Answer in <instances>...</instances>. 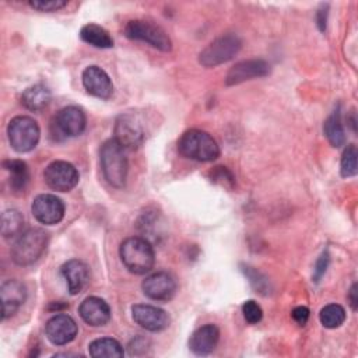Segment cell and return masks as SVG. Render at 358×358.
Returning <instances> with one entry per match:
<instances>
[{
	"mask_svg": "<svg viewBox=\"0 0 358 358\" xmlns=\"http://www.w3.org/2000/svg\"><path fill=\"white\" fill-rule=\"evenodd\" d=\"M101 169L105 180L116 189H122L126 185L129 162L124 148L115 140H106L99 150Z\"/></svg>",
	"mask_w": 358,
	"mask_h": 358,
	"instance_id": "cell-1",
	"label": "cell"
},
{
	"mask_svg": "<svg viewBox=\"0 0 358 358\" xmlns=\"http://www.w3.org/2000/svg\"><path fill=\"white\" fill-rule=\"evenodd\" d=\"M119 256L123 266L137 275L151 271L155 262L152 245L145 238L140 236L126 238L120 243Z\"/></svg>",
	"mask_w": 358,
	"mask_h": 358,
	"instance_id": "cell-2",
	"label": "cell"
},
{
	"mask_svg": "<svg viewBox=\"0 0 358 358\" xmlns=\"http://www.w3.org/2000/svg\"><path fill=\"white\" fill-rule=\"evenodd\" d=\"M178 151L199 162H210L218 158L220 147L217 141L204 130L189 129L178 140Z\"/></svg>",
	"mask_w": 358,
	"mask_h": 358,
	"instance_id": "cell-3",
	"label": "cell"
},
{
	"mask_svg": "<svg viewBox=\"0 0 358 358\" xmlns=\"http://www.w3.org/2000/svg\"><path fill=\"white\" fill-rule=\"evenodd\" d=\"M49 242L48 232L42 228H29L21 232L11 246V259L18 266L35 263L46 250Z\"/></svg>",
	"mask_w": 358,
	"mask_h": 358,
	"instance_id": "cell-4",
	"label": "cell"
},
{
	"mask_svg": "<svg viewBox=\"0 0 358 358\" xmlns=\"http://www.w3.org/2000/svg\"><path fill=\"white\" fill-rule=\"evenodd\" d=\"M87 126V117L81 108L70 105L62 108L50 122V136L55 141L80 136Z\"/></svg>",
	"mask_w": 358,
	"mask_h": 358,
	"instance_id": "cell-5",
	"label": "cell"
},
{
	"mask_svg": "<svg viewBox=\"0 0 358 358\" xmlns=\"http://www.w3.org/2000/svg\"><path fill=\"white\" fill-rule=\"evenodd\" d=\"M10 145L17 152H28L34 150L41 137V129L31 116H15L7 126Z\"/></svg>",
	"mask_w": 358,
	"mask_h": 358,
	"instance_id": "cell-6",
	"label": "cell"
},
{
	"mask_svg": "<svg viewBox=\"0 0 358 358\" xmlns=\"http://www.w3.org/2000/svg\"><path fill=\"white\" fill-rule=\"evenodd\" d=\"M242 48V41L235 34H225L210 42L199 55V63L204 67H215L234 59Z\"/></svg>",
	"mask_w": 358,
	"mask_h": 358,
	"instance_id": "cell-7",
	"label": "cell"
},
{
	"mask_svg": "<svg viewBox=\"0 0 358 358\" xmlns=\"http://www.w3.org/2000/svg\"><path fill=\"white\" fill-rule=\"evenodd\" d=\"M124 35L129 39L145 42L161 52H169L172 49V42L168 34L159 25L145 20L127 21L124 25Z\"/></svg>",
	"mask_w": 358,
	"mask_h": 358,
	"instance_id": "cell-8",
	"label": "cell"
},
{
	"mask_svg": "<svg viewBox=\"0 0 358 358\" xmlns=\"http://www.w3.org/2000/svg\"><path fill=\"white\" fill-rule=\"evenodd\" d=\"M113 138L124 150H136L145 140L144 129L133 113H122L117 116L113 126Z\"/></svg>",
	"mask_w": 358,
	"mask_h": 358,
	"instance_id": "cell-9",
	"label": "cell"
},
{
	"mask_svg": "<svg viewBox=\"0 0 358 358\" xmlns=\"http://www.w3.org/2000/svg\"><path fill=\"white\" fill-rule=\"evenodd\" d=\"M43 178L50 189L56 192H69L77 186L80 173L73 164L57 159L45 168Z\"/></svg>",
	"mask_w": 358,
	"mask_h": 358,
	"instance_id": "cell-10",
	"label": "cell"
},
{
	"mask_svg": "<svg viewBox=\"0 0 358 358\" xmlns=\"http://www.w3.org/2000/svg\"><path fill=\"white\" fill-rule=\"evenodd\" d=\"M141 289L144 295L152 301L168 302L175 296L178 284L171 273L155 271L143 280Z\"/></svg>",
	"mask_w": 358,
	"mask_h": 358,
	"instance_id": "cell-11",
	"label": "cell"
},
{
	"mask_svg": "<svg viewBox=\"0 0 358 358\" xmlns=\"http://www.w3.org/2000/svg\"><path fill=\"white\" fill-rule=\"evenodd\" d=\"M31 211L35 220L41 224L55 225L59 224L64 217V204L57 196L43 193L34 199Z\"/></svg>",
	"mask_w": 358,
	"mask_h": 358,
	"instance_id": "cell-12",
	"label": "cell"
},
{
	"mask_svg": "<svg viewBox=\"0 0 358 358\" xmlns=\"http://www.w3.org/2000/svg\"><path fill=\"white\" fill-rule=\"evenodd\" d=\"M270 74V64L263 59H248L235 63L227 73L225 84L236 85L248 80L266 77Z\"/></svg>",
	"mask_w": 358,
	"mask_h": 358,
	"instance_id": "cell-13",
	"label": "cell"
},
{
	"mask_svg": "<svg viewBox=\"0 0 358 358\" xmlns=\"http://www.w3.org/2000/svg\"><path fill=\"white\" fill-rule=\"evenodd\" d=\"M78 327L76 320L66 315L57 313L52 316L45 324V334L48 340L55 345H64L71 343L77 336Z\"/></svg>",
	"mask_w": 358,
	"mask_h": 358,
	"instance_id": "cell-14",
	"label": "cell"
},
{
	"mask_svg": "<svg viewBox=\"0 0 358 358\" xmlns=\"http://www.w3.org/2000/svg\"><path fill=\"white\" fill-rule=\"evenodd\" d=\"M133 320L148 331H161L169 326V315L154 305L148 303H136L131 306Z\"/></svg>",
	"mask_w": 358,
	"mask_h": 358,
	"instance_id": "cell-15",
	"label": "cell"
},
{
	"mask_svg": "<svg viewBox=\"0 0 358 358\" xmlns=\"http://www.w3.org/2000/svg\"><path fill=\"white\" fill-rule=\"evenodd\" d=\"M85 91L99 99H109L113 95V84L108 73L99 66H88L81 74Z\"/></svg>",
	"mask_w": 358,
	"mask_h": 358,
	"instance_id": "cell-16",
	"label": "cell"
},
{
	"mask_svg": "<svg viewBox=\"0 0 358 358\" xmlns=\"http://www.w3.org/2000/svg\"><path fill=\"white\" fill-rule=\"evenodd\" d=\"M1 319L14 316L27 299V288L18 280H7L0 287Z\"/></svg>",
	"mask_w": 358,
	"mask_h": 358,
	"instance_id": "cell-17",
	"label": "cell"
},
{
	"mask_svg": "<svg viewBox=\"0 0 358 358\" xmlns=\"http://www.w3.org/2000/svg\"><path fill=\"white\" fill-rule=\"evenodd\" d=\"M78 313L81 319L92 327L105 326L110 320V308L109 305L98 296H88L85 298L80 306Z\"/></svg>",
	"mask_w": 358,
	"mask_h": 358,
	"instance_id": "cell-18",
	"label": "cell"
},
{
	"mask_svg": "<svg viewBox=\"0 0 358 358\" xmlns=\"http://www.w3.org/2000/svg\"><path fill=\"white\" fill-rule=\"evenodd\" d=\"M60 273H62L63 278L66 280L67 288L71 295L80 294L85 288V285L90 280L88 266L83 260H78V259L67 260L60 267Z\"/></svg>",
	"mask_w": 358,
	"mask_h": 358,
	"instance_id": "cell-19",
	"label": "cell"
},
{
	"mask_svg": "<svg viewBox=\"0 0 358 358\" xmlns=\"http://www.w3.org/2000/svg\"><path fill=\"white\" fill-rule=\"evenodd\" d=\"M218 340L220 329L213 323H207L192 333L189 347L196 355H207L215 350Z\"/></svg>",
	"mask_w": 358,
	"mask_h": 358,
	"instance_id": "cell-20",
	"label": "cell"
},
{
	"mask_svg": "<svg viewBox=\"0 0 358 358\" xmlns=\"http://www.w3.org/2000/svg\"><path fill=\"white\" fill-rule=\"evenodd\" d=\"M3 168L10 173V187L13 193H24L29 182L28 165L22 159H6L3 161Z\"/></svg>",
	"mask_w": 358,
	"mask_h": 358,
	"instance_id": "cell-21",
	"label": "cell"
},
{
	"mask_svg": "<svg viewBox=\"0 0 358 358\" xmlns=\"http://www.w3.org/2000/svg\"><path fill=\"white\" fill-rule=\"evenodd\" d=\"M52 99L50 90L43 85V84H34L24 90L21 95V103L28 109V110H42L49 105Z\"/></svg>",
	"mask_w": 358,
	"mask_h": 358,
	"instance_id": "cell-22",
	"label": "cell"
},
{
	"mask_svg": "<svg viewBox=\"0 0 358 358\" xmlns=\"http://www.w3.org/2000/svg\"><path fill=\"white\" fill-rule=\"evenodd\" d=\"M88 351L92 358H120L124 355L122 344L112 337H101L91 341Z\"/></svg>",
	"mask_w": 358,
	"mask_h": 358,
	"instance_id": "cell-23",
	"label": "cell"
},
{
	"mask_svg": "<svg viewBox=\"0 0 358 358\" xmlns=\"http://www.w3.org/2000/svg\"><path fill=\"white\" fill-rule=\"evenodd\" d=\"M80 38L95 46L99 49H108L113 46V39L110 36V34L101 25L98 24H85L81 29H80Z\"/></svg>",
	"mask_w": 358,
	"mask_h": 358,
	"instance_id": "cell-24",
	"label": "cell"
},
{
	"mask_svg": "<svg viewBox=\"0 0 358 358\" xmlns=\"http://www.w3.org/2000/svg\"><path fill=\"white\" fill-rule=\"evenodd\" d=\"M323 133L327 138V141L338 148L345 143V133H344V127L341 123V117H340V110L336 109L323 123Z\"/></svg>",
	"mask_w": 358,
	"mask_h": 358,
	"instance_id": "cell-25",
	"label": "cell"
},
{
	"mask_svg": "<svg viewBox=\"0 0 358 358\" xmlns=\"http://www.w3.org/2000/svg\"><path fill=\"white\" fill-rule=\"evenodd\" d=\"M24 217L18 210H6L1 214V235L4 238H14L22 232Z\"/></svg>",
	"mask_w": 358,
	"mask_h": 358,
	"instance_id": "cell-26",
	"label": "cell"
},
{
	"mask_svg": "<svg viewBox=\"0 0 358 358\" xmlns=\"http://www.w3.org/2000/svg\"><path fill=\"white\" fill-rule=\"evenodd\" d=\"M319 320L327 329H337L345 320V309L338 303H329L322 308Z\"/></svg>",
	"mask_w": 358,
	"mask_h": 358,
	"instance_id": "cell-27",
	"label": "cell"
},
{
	"mask_svg": "<svg viewBox=\"0 0 358 358\" xmlns=\"http://www.w3.org/2000/svg\"><path fill=\"white\" fill-rule=\"evenodd\" d=\"M357 157H358L357 147L354 144L347 145L340 161V173L343 178H351L357 175V171H358Z\"/></svg>",
	"mask_w": 358,
	"mask_h": 358,
	"instance_id": "cell-28",
	"label": "cell"
},
{
	"mask_svg": "<svg viewBox=\"0 0 358 358\" xmlns=\"http://www.w3.org/2000/svg\"><path fill=\"white\" fill-rule=\"evenodd\" d=\"M242 271L249 278V282L252 284V287L256 291H259L260 294H267L268 292V281L264 275H262L259 271H256L253 267H249V266H243Z\"/></svg>",
	"mask_w": 358,
	"mask_h": 358,
	"instance_id": "cell-29",
	"label": "cell"
},
{
	"mask_svg": "<svg viewBox=\"0 0 358 358\" xmlns=\"http://www.w3.org/2000/svg\"><path fill=\"white\" fill-rule=\"evenodd\" d=\"M242 313H243V317L248 323L250 324H256L262 320L263 317V310L260 308V305L253 301V299H249L246 302H243L242 305Z\"/></svg>",
	"mask_w": 358,
	"mask_h": 358,
	"instance_id": "cell-30",
	"label": "cell"
},
{
	"mask_svg": "<svg viewBox=\"0 0 358 358\" xmlns=\"http://www.w3.org/2000/svg\"><path fill=\"white\" fill-rule=\"evenodd\" d=\"M29 7H32L34 10L38 11H43V13H52V11H59L60 8L67 6L66 0H34V1H28Z\"/></svg>",
	"mask_w": 358,
	"mask_h": 358,
	"instance_id": "cell-31",
	"label": "cell"
},
{
	"mask_svg": "<svg viewBox=\"0 0 358 358\" xmlns=\"http://www.w3.org/2000/svg\"><path fill=\"white\" fill-rule=\"evenodd\" d=\"M211 180L214 183H220L225 187H232L234 183H235V178L234 175L225 168V166H215L213 171H211Z\"/></svg>",
	"mask_w": 358,
	"mask_h": 358,
	"instance_id": "cell-32",
	"label": "cell"
},
{
	"mask_svg": "<svg viewBox=\"0 0 358 358\" xmlns=\"http://www.w3.org/2000/svg\"><path fill=\"white\" fill-rule=\"evenodd\" d=\"M329 263H330V255L327 250H324V252H322V255L319 256V259L315 263V268H313V281L315 282H319L320 278L324 275V273L329 267Z\"/></svg>",
	"mask_w": 358,
	"mask_h": 358,
	"instance_id": "cell-33",
	"label": "cell"
},
{
	"mask_svg": "<svg viewBox=\"0 0 358 358\" xmlns=\"http://www.w3.org/2000/svg\"><path fill=\"white\" fill-rule=\"evenodd\" d=\"M309 309L306 306H296L292 309L291 312V316L292 319L299 324V326H305L308 319H309Z\"/></svg>",
	"mask_w": 358,
	"mask_h": 358,
	"instance_id": "cell-34",
	"label": "cell"
},
{
	"mask_svg": "<svg viewBox=\"0 0 358 358\" xmlns=\"http://www.w3.org/2000/svg\"><path fill=\"white\" fill-rule=\"evenodd\" d=\"M327 14H329V4H322L316 11V24H317V28L320 32L326 31Z\"/></svg>",
	"mask_w": 358,
	"mask_h": 358,
	"instance_id": "cell-35",
	"label": "cell"
},
{
	"mask_svg": "<svg viewBox=\"0 0 358 358\" xmlns=\"http://www.w3.org/2000/svg\"><path fill=\"white\" fill-rule=\"evenodd\" d=\"M348 302H350V306L352 308V310H357L358 308V285L357 282H354L348 291Z\"/></svg>",
	"mask_w": 358,
	"mask_h": 358,
	"instance_id": "cell-36",
	"label": "cell"
}]
</instances>
